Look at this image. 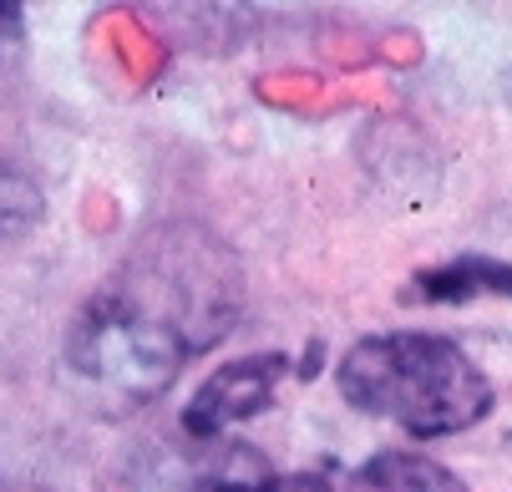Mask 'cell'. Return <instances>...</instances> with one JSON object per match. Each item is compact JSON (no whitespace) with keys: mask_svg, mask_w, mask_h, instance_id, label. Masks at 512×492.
Segmentation results:
<instances>
[{"mask_svg":"<svg viewBox=\"0 0 512 492\" xmlns=\"http://www.w3.org/2000/svg\"><path fill=\"white\" fill-rule=\"evenodd\" d=\"M335 386L360 416L391 421L411 437H457L492 416L497 386L452 335L436 330H386L355 340Z\"/></svg>","mask_w":512,"mask_h":492,"instance_id":"6da1fadb","label":"cell"},{"mask_svg":"<svg viewBox=\"0 0 512 492\" xmlns=\"http://www.w3.org/2000/svg\"><path fill=\"white\" fill-rule=\"evenodd\" d=\"M193 361L183 335L127 300L117 285H97L92 300L77 310L61 345V366L71 386L97 416H132L153 406Z\"/></svg>","mask_w":512,"mask_h":492,"instance_id":"7a4b0ae2","label":"cell"},{"mask_svg":"<svg viewBox=\"0 0 512 492\" xmlns=\"http://www.w3.org/2000/svg\"><path fill=\"white\" fill-rule=\"evenodd\" d=\"M112 285L168 320L193 356L224 345L244 315V269L234 249L198 224H158L112 269Z\"/></svg>","mask_w":512,"mask_h":492,"instance_id":"3957f363","label":"cell"},{"mask_svg":"<svg viewBox=\"0 0 512 492\" xmlns=\"http://www.w3.org/2000/svg\"><path fill=\"white\" fill-rule=\"evenodd\" d=\"M295 371V361L284 350H264V356H239L229 366H218L198 391L193 401L183 406V432L188 437H218L239 427V421H254L259 411L274 406V391L279 381Z\"/></svg>","mask_w":512,"mask_h":492,"instance_id":"277c9868","label":"cell"},{"mask_svg":"<svg viewBox=\"0 0 512 492\" xmlns=\"http://www.w3.org/2000/svg\"><path fill=\"white\" fill-rule=\"evenodd\" d=\"M340 492H467V482L421 452H376L340 482Z\"/></svg>","mask_w":512,"mask_h":492,"instance_id":"5b68a950","label":"cell"},{"mask_svg":"<svg viewBox=\"0 0 512 492\" xmlns=\"http://www.w3.org/2000/svg\"><path fill=\"white\" fill-rule=\"evenodd\" d=\"M416 290L426 300H467L477 290H502L512 295V264H497V259H457V264H442L416 279Z\"/></svg>","mask_w":512,"mask_h":492,"instance_id":"8992f818","label":"cell"},{"mask_svg":"<svg viewBox=\"0 0 512 492\" xmlns=\"http://www.w3.org/2000/svg\"><path fill=\"white\" fill-rule=\"evenodd\" d=\"M41 219H46V188L26 168L0 158V244L26 239Z\"/></svg>","mask_w":512,"mask_h":492,"instance_id":"52a82bcc","label":"cell"},{"mask_svg":"<svg viewBox=\"0 0 512 492\" xmlns=\"http://www.w3.org/2000/svg\"><path fill=\"white\" fill-rule=\"evenodd\" d=\"M203 492H289V477H274L264 462H254L249 472H234V467H224Z\"/></svg>","mask_w":512,"mask_h":492,"instance_id":"ba28073f","label":"cell"},{"mask_svg":"<svg viewBox=\"0 0 512 492\" xmlns=\"http://www.w3.org/2000/svg\"><path fill=\"white\" fill-rule=\"evenodd\" d=\"M21 36H26V16H21V6L0 0V61L21 51Z\"/></svg>","mask_w":512,"mask_h":492,"instance_id":"9c48e42d","label":"cell"}]
</instances>
